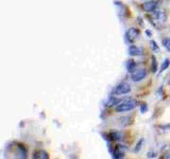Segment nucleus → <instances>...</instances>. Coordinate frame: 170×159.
<instances>
[{
	"label": "nucleus",
	"instance_id": "obj_2",
	"mask_svg": "<svg viewBox=\"0 0 170 159\" xmlns=\"http://www.w3.org/2000/svg\"><path fill=\"white\" fill-rule=\"evenodd\" d=\"M132 90L131 86L128 83H121L118 86L115 87L114 89V95L116 96H122V95H127V93H130Z\"/></svg>",
	"mask_w": 170,
	"mask_h": 159
},
{
	"label": "nucleus",
	"instance_id": "obj_11",
	"mask_svg": "<svg viewBox=\"0 0 170 159\" xmlns=\"http://www.w3.org/2000/svg\"><path fill=\"white\" fill-rule=\"evenodd\" d=\"M170 66V60L169 59H166L164 60V62L162 63V66H161V72H163V71L167 70L168 69V67Z\"/></svg>",
	"mask_w": 170,
	"mask_h": 159
},
{
	"label": "nucleus",
	"instance_id": "obj_18",
	"mask_svg": "<svg viewBox=\"0 0 170 159\" xmlns=\"http://www.w3.org/2000/svg\"><path fill=\"white\" fill-rule=\"evenodd\" d=\"M147 109H148L147 105L146 104H142V106H140V111H142V113H145V111H147Z\"/></svg>",
	"mask_w": 170,
	"mask_h": 159
},
{
	"label": "nucleus",
	"instance_id": "obj_12",
	"mask_svg": "<svg viewBox=\"0 0 170 159\" xmlns=\"http://www.w3.org/2000/svg\"><path fill=\"white\" fill-rule=\"evenodd\" d=\"M151 71L155 73L157 71V62H156L155 56H152V65H151Z\"/></svg>",
	"mask_w": 170,
	"mask_h": 159
},
{
	"label": "nucleus",
	"instance_id": "obj_1",
	"mask_svg": "<svg viewBox=\"0 0 170 159\" xmlns=\"http://www.w3.org/2000/svg\"><path fill=\"white\" fill-rule=\"evenodd\" d=\"M136 105H137V101L134 99H130L128 101H124V102H121L120 104H118L116 106L115 110L116 113H127V111L133 110L136 107Z\"/></svg>",
	"mask_w": 170,
	"mask_h": 159
},
{
	"label": "nucleus",
	"instance_id": "obj_19",
	"mask_svg": "<svg viewBox=\"0 0 170 159\" xmlns=\"http://www.w3.org/2000/svg\"><path fill=\"white\" fill-rule=\"evenodd\" d=\"M163 158H170V151L168 152V153L165 154V156H163Z\"/></svg>",
	"mask_w": 170,
	"mask_h": 159
},
{
	"label": "nucleus",
	"instance_id": "obj_15",
	"mask_svg": "<svg viewBox=\"0 0 170 159\" xmlns=\"http://www.w3.org/2000/svg\"><path fill=\"white\" fill-rule=\"evenodd\" d=\"M163 46L166 48L167 51H169V52H170V38L163 39Z\"/></svg>",
	"mask_w": 170,
	"mask_h": 159
},
{
	"label": "nucleus",
	"instance_id": "obj_8",
	"mask_svg": "<svg viewBox=\"0 0 170 159\" xmlns=\"http://www.w3.org/2000/svg\"><path fill=\"white\" fill-rule=\"evenodd\" d=\"M33 158H35V159H48L49 155H48L47 152L39 150V151H36V152L33 153Z\"/></svg>",
	"mask_w": 170,
	"mask_h": 159
},
{
	"label": "nucleus",
	"instance_id": "obj_17",
	"mask_svg": "<svg viewBox=\"0 0 170 159\" xmlns=\"http://www.w3.org/2000/svg\"><path fill=\"white\" fill-rule=\"evenodd\" d=\"M147 157L148 158H156V153L155 152H148V154H147Z\"/></svg>",
	"mask_w": 170,
	"mask_h": 159
},
{
	"label": "nucleus",
	"instance_id": "obj_3",
	"mask_svg": "<svg viewBox=\"0 0 170 159\" xmlns=\"http://www.w3.org/2000/svg\"><path fill=\"white\" fill-rule=\"evenodd\" d=\"M138 36H139V30L136 28H130L126 33L127 40L130 44H133V42L138 38Z\"/></svg>",
	"mask_w": 170,
	"mask_h": 159
},
{
	"label": "nucleus",
	"instance_id": "obj_21",
	"mask_svg": "<svg viewBox=\"0 0 170 159\" xmlns=\"http://www.w3.org/2000/svg\"><path fill=\"white\" fill-rule=\"evenodd\" d=\"M140 1H142V2H146V1H148V0H140Z\"/></svg>",
	"mask_w": 170,
	"mask_h": 159
},
{
	"label": "nucleus",
	"instance_id": "obj_6",
	"mask_svg": "<svg viewBox=\"0 0 170 159\" xmlns=\"http://www.w3.org/2000/svg\"><path fill=\"white\" fill-rule=\"evenodd\" d=\"M144 53H145L144 49L140 48V47L134 46V45L129 47V54L131 55V56H140V55H142Z\"/></svg>",
	"mask_w": 170,
	"mask_h": 159
},
{
	"label": "nucleus",
	"instance_id": "obj_14",
	"mask_svg": "<svg viewBox=\"0 0 170 159\" xmlns=\"http://www.w3.org/2000/svg\"><path fill=\"white\" fill-rule=\"evenodd\" d=\"M142 144H144V139H140L139 141H138L137 144H136L135 149H134V152H135V153H138V152H139L140 150H142Z\"/></svg>",
	"mask_w": 170,
	"mask_h": 159
},
{
	"label": "nucleus",
	"instance_id": "obj_4",
	"mask_svg": "<svg viewBox=\"0 0 170 159\" xmlns=\"http://www.w3.org/2000/svg\"><path fill=\"white\" fill-rule=\"evenodd\" d=\"M147 77V71L145 69H138L131 73V79L133 82H140Z\"/></svg>",
	"mask_w": 170,
	"mask_h": 159
},
{
	"label": "nucleus",
	"instance_id": "obj_5",
	"mask_svg": "<svg viewBox=\"0 0 170 159\" xmlns=\"http://www.w3.org/2000/svg\"><path fill=\"white\" fill-rule=\"evenodd\" d=\"M158 6V0H148L142 4V8L146 12H155Z\"/></svg>",
	"mask_w": 170,
	"mask_h": 159
},
{
	"label": "nucleus",
	"instance_id": "obj_7",
	"mask_svg": "<svg viewBox=\"0 0 170 159\" xmlns=\"http://www.w3.org/2000/svg\"><path fill=\"white\" fill-rule=\"evenodd\" d=\"M153 17H154V20H155L156 22H158V23H164L167 19L166 13H165V11H163V10L162 11H155Z\"/></svg>",
	"mask_w": 170,
	"mask_h": 159
},
{
	"label": "nucleus",
	"instance_id": "obj_13",
	"mask_svg": "<svg viewBox=\"0 0 170 159\" xmlns=\"http://www.w3.org/2000/svg\"><path fill=\"white\" fill-rule=\"evenodd\" d=\"M150 48H151V50L153 51V52H157V51L160 50L157 44H156V42H154V40H151V42H150Z\"/></svg>",
	"mask_w": 170,
	"mask_h": 159
},
{
	"label": "nucleus",
	"instance_id": "obj_20",
	"mask_svg": "<svg viewBox=\"0 0 170 159\" xmlns=\"http://www.w3.org/2000/svg\"><path fill=\"white\" fill-rule=\"evenodd\" d=\"M146 33H147V34H148V36H151V32H150L149 30H147V31H146Z\"/></svg>",
	"mask_w": 170,
	"mask_h": 159
},
{
	"label": "nucleus",
	"instance_id": "obj_10",
	"mask_svg": "<svg viewBox=\"0 0 170 159\" xmlns=\"http://www.w3.org/2000/svg\"><path fill=\"white\" fill-rule=\"evenodd\" d=\"M124 152H121V151H120V150L118 149V147L115 150V151L113 152V157L115 158V159L122 158V157H124Z\"/></svg>",
	"mask_w": 170,
	"mask_h": 159
},
{
	"label": "nucleus",
	"instance_id": "obj_9",
	"mask_svg": "<svg viewBox=\"0 0 170 159\" xmlns=\"http://www.w3.org/2000/svg\"><path fill=\"white\" fill-rule=\"evenodd\" d=\"M135 67H136V63L134 62L133 60H129L127 62V71L128 72H134L135 70Z\"/></svg>",
	"mask_w": 170,
	"mask_h": 159
},
{
	"label": "nucleus",
	"instance_id": "obj_16",
	"mask_svg": "<svg viewBox=\"0 0 170 159\" xmlns=\"http://www.w3.org/2000/svg\"><path fill=\"white\" fill-rule=\"evenodd\" d=\"M115 104H120V101L118 100V99H114V98H111V99H109V103H107V105H115Z\"/></svg>",
	"mask_w": 170,
	"mask_h": 159
}]
</instances>
